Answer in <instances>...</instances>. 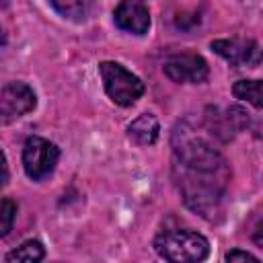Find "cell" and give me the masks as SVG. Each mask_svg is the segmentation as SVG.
I'll return each mask as SVG.
<instances>
[{"instance_id":"6da1fadb","label":"cell","mask_w":263,"mask_h":263,"mask_svg":"<svg viewBox=\"0 0 263 263\" xmlns=\"http://www.w3.org/2000/svg\"><path fill=\"white\" fill-rule=\"evenodd\" d=\"M175 179L181 189L185 203L197 212L199 216L212 220L222 203L230 181L228 164L214 166V168H197V166H181L175 164Z\"/></svg>"},{"instance_id":"7a4b0ae2","label":"cell","mask_w":263,"mask_h":263,"mask_svg":"<svg viewBox=\"0 0 263 263\" xmlns=\"http://www.w3.org/2000/svg\"><path fill=\"white\" fill-rule=\"evenodd\" d=\"M156 253L173 263H195L203 261L210 253L205 236L193 230H166L154 238Z\"/></svg>"},{"instance_id":"3957f363","label":"cell","mask_w":263,"mask_h":263,"mask_svg":"<svg viewBox=\"0 0 263 263\" xmlns=\"http://www.w3.org/2000/svg\"><path fill=\"white\" fill-rule=\"evenodd\" d=\"M99 74L109 99L115 105L129 107L144 95V82L117 62H101Z\"/></svg>"},{"instance_id":"277c9868","label":"cell","mask_w":263,"mask_h":263,"mask_svg":"<svg viewBox=\"0 0 263 263\" xmlns=\"http://www.w3.org/2000/svg\"><path fill=\"white\" fill-rule=\"evenodd\" d=\"M58 158H60V150L49 140L39 138V136H31L25 142L23 166H25V173L29 179L41 181V179L49 177L58 164Z\"/></svg>"},{"instance_id":"5b68a950","label":"cell","mask_w":263,"mask_h":263,"mask_svg":"<svg viewBox=\"0 0 263 263\" xmlns=\"http://www.w3.org/2000/svg\"><path fill=\"white\" fill-rule=\"evenodd\" d=\"M37 97L25 82H8L0 88V125H6L33 111Z\"/></svg>"},{"instance_id":"8992f818","label":"cell","mask_w":263,"mask_h":263,"mask_svg":"<svg viewBox=\"0 0 263 263\" xmlns=\"http://www.w3.org/2000/svg\"><path fill=\"white\" fill-rule=\"evenodd\" d=\"M162 70L173 82H179V84L183 82L199 84L210 74L208 62L197 53H175L164 62Z\"/></svg>"},{"instance_id":"52a82bcc","label":"cell","mask_w":263,"mask_h":263,"mask_svg":"<svg viewBox=\"0 0 263 263\" xmlns=\"http://www.w3.org/2000/svg\"><path fill=\"white\" fill-rule=\"evenodd\" d=\"M115 25L121 31L144 35L150 29V12L142 0H121L113 12Z\"/></svg>"},{"instance_id":"ba28073f","label":"cell","mask_w":263,"mask_h":263,"mask_svg":"<svg viewBox=\"0 0 263 263\" xmlns=\"http://www.w3.org/2000/svg\"><path fill=\"white\" fill-rule=\"evenodd\" d=\"M212 49L222 55L232 66L242 64H259V45L255 41H238V39H216L212 41Z\"/></svg>"},{"instance_id":"9c48e42d","label":"cell","mask_w":263,"mask_h":263,"mask_svg":"<svg viewBox=\"0 0 263 263\" xmlns=\"http://www.w3.org/2000/svg\"><path fill=\"white\" fill-rule=\"evenodd\" d=\"M158 132H160V125H158V119L150 113H142L138 119H134L129 125H127V136L140 144V146H150L156 142L158 138Z\"/></svg>"},{"instance_id":"30bf717a","label":"cell","mask_w":263,"mask_h":263,"mask_svg":"<svg viewBox=\"0 0 263 263\" xmlns=\"http://www.w3.org/2000/svg\"><path fill=\"white\" fill-rule=\"evenodd\" d=\"M49 2L58 14H62L64 18H70V21L84 18L95 4V0H49Z\"/></svg>"},{"instance_id":"8fae6325","label":"cell","mask_w":263,"mask_h":263,"mask_svg":"<svg viewBox=\"0 0 263 263\" xmlns=\"http://www.w3.org/2000/svg\"><path fill=\"white\" fill-rule=\"evenodd\" d=\"M45 257V249L39 240H25L21 247L10 251L6 255V261H25V263H35Z\"/></svg>"},{"instance_id":"7c38bea8","label":"cell","mask_w":263,"mask_h":263,"mask_svg":"<svg viewBox=\"0 0 263 263\" xmlns=\"http://www.w3.org/2000/svg\"><path fill=\"white\" fill-rule=\"evenodd\" d=\"M232 92L236 99L251 103L255 109H261V80H236Z\"/></svg>"},{"instance_id":"4fadbf2b","label":"cell","mask_w":263,"mask_h":263,"mask_svg":"<svg viewBox=\"0 0 263 263\" xmlns=\"http://www.w3.org/2000/svg\"><path fill=\"white\" fill-rule=\"evenodd\" d=\"M14 218H16V203L8 197H2L0 199V238L12 230Z\"/></svg>"},{"instance_id":"5bb4252c","label":"cell","mask_w":263,"mask_h":263,"mask_svg":"<svg viewBox=\"0 0 263 263\" xmlns=\"http://www.w3.org/2000/svg\"><path fill=\"white\" fill-rule=\"evenodd\" d=\"M224 259H226V261H230V263H234V261H253V263H257V261H259L255 255H251V253H247V251H238V249H234V251L226 253V257H224Z\"/></svg>"},{"instance_id":"9a60e30c","label":"cell","mask_w":263,"mask_h":263,"mask_svg":"<svg viewBox=\"0 0 263 263\" xmlns=\"http://www.w3.org/2000/svg\"><path fill=\"white\" fill-rule=\"evenodd\" d=\"M6 181H8V162H6L4 152L0 150V189L6 185Z\"/></svg>"},{"instance_id":"2e32d148","label":"cell","mask_w":263,"mask_h":263,"mask_svg":"<svg viewBox=\"0 0 263 263\" xmlns=\"http://www.w3.org/2000/svg\"><path fill=\"white\" fill-rule=\"evenodd\" d=\"M4 45V33H2V27H0V47Z\"/></svg>"}]
</instances>
